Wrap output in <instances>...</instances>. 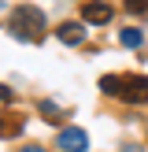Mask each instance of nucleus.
<instances>
[{"instance_id":"1a4fd4ad","label":"nucleus","mask_w":148,"mask_h":152,"mask_svg":"<svg viewBox=\"0 0 148 152\" xmlns=\"http://www.w3.org/2000/svg\"><path fill=\"white\" fill-rule=\"evenodd\" d=\"M126 7L137 11V15H144V11H148V0H126Z\"/></svg>"},{"instance_id":"f03ea898","label":"nucleus","mask_w":148,"mask_h":152,"mask_svg":"<svg viewBox=\"0 0 148 152\" xmlns=\"http://www.w3.org/2000/svg\"><path fill=\"white\" fill-rule=\"evenodd\" d=\"M56 145L63 152H85L89 148V137H85V130H78V126H63L59 137H56Z\"/></svg>"},{"instance_id":"0eeeda50","label":"nucleus","mask_w":148,"mask_h":152,"mask_svg":"<svg viewBox=\"0 0 148 152\" xmlns=\"http://www.w3.org/2000/svg\"><path fill=\"white\" fill-rule=\"evenodd\" d=\"M100 93H107V96H122V78H118V74L100 78Z\"/></svg>"},{"instance_id":"6e6552de","label":"nucleus","mask_w":148,"mask_h":152,"mask_svg":"<svg viewBox=\"0 0 148 152\" xmlns=\"http://www.w3.org/2000/svg\"><path fill=\"white\" fill-rule=\"evenodd\" d=\"M41 115H44V119H52V123H63V111H59V104H52V100H44V104H41Z\"/></svg>"},{"instance_id":"39448f33","label":"nucleus","mask_w":148,"mask_h":152,"mask_svg":"<svg viewBox=\"0 0 148 152\" xmlns=\"http://www.w3.org/2000/svg\"><path fill=\"white\" fill-rule=\"evenodd\" d=\"M56 37L63 45H81L85 41V26H81V22H63V26L56 30Z\"/></svg>"},{"instance_id":"9b49d317","label":"nucleus","mask_w":148,"mask_h":152,"mask_svg":"<svg viewBox=\"0 0 148 152\" xmlns=\"http://www.w3.org/2000/svg\"><path fill=\"white\" fill-rule=\"evenodd\" d=\"M22 152H44L41 145H26V148H22Z\"/></svg>"},{"instance_id":"7ed1b4c3","label":"nucleus","mask_w":148,"mask_h":152,"mask_svg":"<svg viewBox=\"0 0 148 152\" xmlns=\"http://www.w3.org/2000/svg\"><path fill=\"white\" fill-rule=\"evenodd\" d=\"M81 19L93 22V26H107V22H111V4H104V0H89V4H81Z\"/></svg>"},{"instance_id":"f257e3e1","label":"nucleus","mask_w":148,"mask_h":152,"mask_svg":"<svg viewBox=\"0 0 148 152\" xmlns=\"http://www.w3.org/2000/svg\"><path fill=\"white\" fill-rule=\"evenodd\" d=\"M11 34L19 37V41H41V37H44V11L33 7V4L15 7V15H11Z\"/></svg>"},{"instance_id":"9d476101","label":"nucleus","mask_w":148,"mask_h":152,"mask_svg":"<svg viewBox=\"0 0 148 152\" xmlns=\"http://www.w3.org/2000/svg\"><path fill=\"white\" fill-rule=\"evenodd\" d=\"M11 100H15V93H11L7 86H0V104H11Z\"/></svg>"},{"instance_id":"423d86ee","label":"nucleus","mask_w":148,"mask_h":152,"mask_svg":"<svg viewBox=\"0 0 148 152\" xmlns=\"http://www.w3.org/2000/svg\"><path fill=\"white\" fill-rule=\"evenodd\" d=\"M118 41H122L126 48H141V45H144V34H141V30H133V26H126L122 34H118Z\"/></svg>"},{"instance_id":"20e7f679","label":"nucleus","mask_w":148,"mask_h":152,"mask_svg":"<svg viewBox=\"0 0 148 152\" xmlns=\"http://www.w3.org/2000/svg\"><path fill=\"white\" fill-rule=\"evenodd\" d=\"M122 96H126V100H148V78H144V74L126 78L122 82Z\"/></svg>"}]
</instances>
